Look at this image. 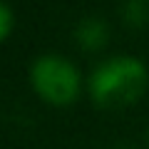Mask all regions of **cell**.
<instances>
[{"label": "cell", "instance_id": "1", "mask_svg": "<svg viewBox=\"0 0 149 149\" xmlns=\"http://www.w3.org/2000/svg\"><path fill=\"white\" fill-rule=\"evenodd\" d=\"M147 87V65L132 55H114L102 60L87 80V92L102 109H122L134 104L144 97Z\"/></svg>", "mask_w": 149, "mask_h": 149}, {"label": "cell", "instance_id": "2", "mask_svg": "<svg viewBox=\"0 0 149 149\" xmlns=\"http://www.w3.org/2000/svg\"><path fill=\"white\" fill-rule=\"evenodd\" d=\"M30 85L42 102L55 107L72 104L82 92V74L72 60L62 55H40L30 67Z\"/></svg>", "mask_w": 149, "mask_h": 149}, {"label": "cell", "instance_id": "3", "mask_svg": "<svg viewBox=\"0 0 149 149\" xmlns=\"http://www.w3.org/2000/svg\"><path fill=\"white\" fill-rule=\"evenodd\" d=\"M107 40H109V27L97 15H87L74 25V42L82 50L97 52V50H102L107 45Z\"/></svg>", "mask_w": 149, "mask_h": 149}, {"label": "cell", "instance_id": "4", "mask_svg": "<svg viewBox=\"0 0 149 149\" xmlns=\"http://www.w3.org/2000/svg\"><path fill=\"white\" fill-rule=\"evenodd\" d=\"M119 15H122L124 25L139 30L149 22V0H122L119 3Z\"/></svg>", "mask_w": 149, "mask_h": 149}, {"label": "cell", "instance_id": "5", "mask_svg": "<svg viewBox=\"0 0 149 149\" xmlns=\"http://www.w3.org/2000/svg\"><path fill=\"white\" fill-rule=\"evenodd\" d=\"M13 22H15L13 20V10L0 0V40H5V37L13 32Z\"/></svg>", "mask_w": 149, "mask_h": 149}, {"label": "cell", "instance_id": "6", "mask_svg": "<svg viewBox=\"0 0 149 149\" xmlns=\"http://www.w3.org/2000/svg\"><path fill=\"white\" fill-rule=\"evenodd\" d=\"M114 149H137V147H114Z\"/></svg>", "mask_w": 149, "mask_h": 149}]
</instances>
